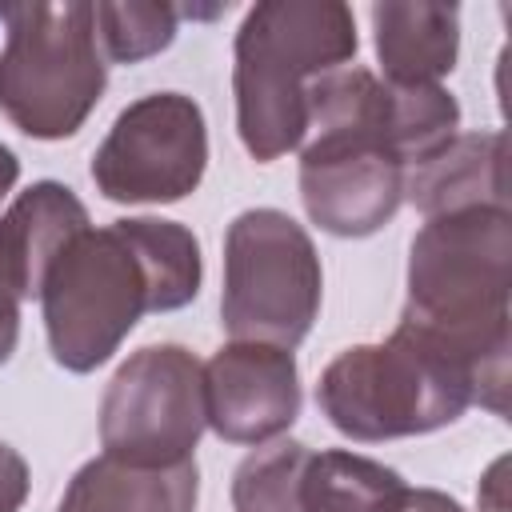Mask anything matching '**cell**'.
<instances>
[{
  "label": "cell",
  "instance_id": "cell-1",
  "mask_svg": "<svg viewBox=\"0 0 512 512\" xmlns=\"http://www.w3.org/2000/svg\"><path fill=\"white\" fill-rule=\"evenodd\" d=\"M508 208H464L428 216L408 248L404 324L456 352L476 376V404L508 412Z\"/></svg>",
  "mask_w": 512,
  "mask_h": 512
},
{
  "label": "cell",
  "instance_id": "cell-2",
  "mask_svg": "<svg viewBox=\"0 0 512 512\" xmlns=\"http://www.w3.org/2000/svg\"><path fill=\"white\" fill-rule=\"evenodd\" d=\"M404 176L408 168L396 156V88L356 64L320 76L300 144L308 220L344 240L372 236L404 204Z\"/></svg>",
  "mask_w": 512,
  "mask_h": 512
},
{
  "label": "cell",
  "instance_id": "cell-3",
  "mask_svg": "<svg viewBox=\"0 0 512 512\" xmlns=\"http://www.w3.org/2000/svg\"><path fill=\"white\" fill-rule=\"evenodd\" d=\"M356 16L340 0H264L236 32V132L252 160L272 164L304 144L312 84L356 56Z\"/></svg>",
  "mask_w": 512,
  "mask_h": 512
},
{
  "label": "cell",
  "instance_id": "cell-4",
  "mask_svg": "<svg viewBox=\"0 0 512 512\" xmlns=\"http://www.w3.org/2000/svg\"><path fill=\"white\" fill-rule=\"evenodd\" d=\"M316 404L340 436L360 444L424 436L476 404V376L440 340L400 320L388 340L344 348L320 372Z\"/></svg>",
  "mask_w": 512,
  "mask_h": 512
},
{
  "label": "cell",
  "instance_id": "cell-5",
  "mask_svg": "<svg viewBox=\"0 0 512 512\" xmlns=\"http://www.w3.org/2000/svg\"><path fill=\"white\" fill-rule=\"evenodd\" d=\"M4 28L0 112L32 140L76 136L108 84L92 4H20Z\"/></svg>",
  "mask_w": 512,
  "mask_h": 512
},
{
  "label": "cell",
  "instance_id": "cell-6",
  "mask_svg": "<svg viewBox=\"0 0 512 512\" xmlns=\"http://www.w3.org/2000/svg\"><path fill=\"white\" fill-rule=\"evenodd\" d=\"M40 312L52 360L68 372H96L144 312H156L148 268L120 220L80 228L40 280Z\"/></svg>",
  "mask_w": 512,
  "mask_h": 512
},
{
  "label": "cell",
  "instance_id": "cell-7",
  "mask_svg": "<svg viewBox=\"0 0 512 512\" xmlns=\"http://www.w3.org/2000/svg\"><path fill=\"white\" fill-rule=\"evenodd\" d=\"M324 272L312 236L280 208H248L224 236L220 324L232 340L296 348L320 312Z\"/></svg>",
  "mask_w": 512,
  "mask_h": 512
},
{
  "label": "cell",
  "instance_id": "cell-8",
  "mask_svg": "<svg viewBox=\"0 0 512 512\" xmlns=\"http://www.w3.org/2000/svg\"><path fill=\"white\" fill-rule=\"evenodd\" d=\"M208 428L204 364L184 344L136 348L104 388L100 448L128 464H184Z\"/></svg>",
  "mask_w": 512,
  "mask_h": 512
},
{
  "label": "cell",
  "instance_id": "cell-9",
  "mask_svg": "<svg viewBox=\"0 0 512 512\" xmlns=\"http://www.w3.org/2000/svg\"><path fill=\"white\" fill-rule=\"evenodd\" d=\"M204 168L208 124L184 92L132 100L92 156V180L116 204H176L200 188Z\"/></svg>",
  "mask_w": 512,
  "mask_h": 512
},
{
  "label": "cell",
  "instance_id": "cell-10",
  "mask_svg": "<svg viewBox=\"0 0 512 512\" xmlns=\"http://www.w3.org/2000/svg\"><path fill=\"white\" fill-rule=\"evenodd\" d=\"M204 416L228 444L280 440L300 416V372L292 348L228 340L204 360Z\"/></svg>",
  "mask_w": 512,
  "mask_h": 512
},
{
  "label": "cell",
  "instance_id": "cell-11",
  "mask_svg": "<svg viewBox=\"0 0 512 512\" xmlns=\"http://www.w3.org/2000/svg\"><path fill=\"white\" fill-rule=\"evenodd\" d=\"M508 140L504 132H456L436 156L404 176V200L420 216L464 208H508Z\"/></svg>",
  "mask_w": 512,
  "mask_h": 512
},
{
  "label": "cell",
  "instance_id": "cell-12",
  "mask_svg": "<svg viewBox=\"0 0 512 512\" xmlns=\"http://www.w3.org/2000/svg\"><path fill=\"white\" fill-rule=\"evenodd\" d=\"M196 496V460L152 468L100 452L76 468L56 512H196Z\"/></svg>",
  "mask_w": 512,
  "mask_h": 512
},
{
  "label": "cell",
  "instance_id": "cell-13",
  "mask_svg": "<svg viewBox=\"0 0 512 512\" xmlns=\"http://www.w3.org/2000/svg\"><path fill=\"white\" fill-rule=\"evenodd\" d=\"M376 56L388 84H440L460 56L456 4H372Z\"/></svg>",
  "mask_w": 512,
  "mask_h": 512
},
{
  "label": "cell",
  "instance_id": "cell-14",
  "mask_svg": "<svg viewBox=\"0 0 512 512\" xmlns=\"http://www.w3.org/2000/svg\"><path fill=\"white\" fill-rule=\"evenodd\" d=\"M80 228H88V208L56 180H40L12 200V208L0 216V248L12 260L24 296L40 292L48 264Z\"/></svg>",
  "mask_w": 512,
  "mask_h": 512
},
{
  "label": "cell",
  "instance_id": "cell-15",
  "mask_svg": "<svg viewBox=\"0 0 512 512\" xmlns=\"http://www.w3.org/2000/svg\"><path fill=\"white\" fill-rule=\"evenodd\" d=\"M404 492L408 484L396 468L348 448H328L308 456L300 512H396Z\"/></svg>",
  "mask_w": 512,
  "mask_h": 512
},
{
  "label": "cell",
  "instance_id": "cell-16",
  "mask_svg": "<svg viewBox=\"0 0 512 512\" xmlns=\"http://www.w3.org/2000/svg\"><path fill=\"white\" fill-rule=\"evenodd\" d=\"M120 224L132 236L140 260L148 268L156 312H176V308L192 304L200 292V276H204L200 240L184 224L160 220V216H132Z\"/></svg>",
  "mask_w": 512,
  "mask_h": 512
},
{
  "label": "cell",
  "instance_id": "cell-17",
  "mask_svg": "<svg viewBox=\"0 0 512 512\" xmlns=\"http://www.w3.org/2000/svg\"><path fill=\"white\" fill-rule=\"evenodd\" d=\"M312 448L300 440L256 444L232 472V512H300V480Z\"/></svg>",
  "mask_w": 512,
  "mask_h": 512
},
{
  "label": "cell",
  "instance_id": "cell-18",
  "mask_svg": "<svg viewBox=\"0 0 512 512\" xmlns=\"http://www.w3.org/2000/svg\"><path fill=\"white\" fill-rule=\"evenodd\" d=\"M92 24L104 60L112 64H140L164 52L180 32V8L172 4H92Z\"/></svg>",
  "mask_w": 512,
  "mask_h": 512
},
{
  "label": "cell",
  "instance_id": "cell-19",
  "mask_svg": "<svg viewBox=\"0 0 512 512\" xmlns=\"http://www.w3.org/2000/svg\"><path fill=\"white\" fill-rule=\"evenodd\" d=\"M24 288H20V276L12 268V260L4 256L0 248V364L12 360L16 352V340H20V304H24Z\"/></svg>",
  "mask_w": 512,
  "mask_h": 512
},
{
  "label": "cell",
  "instance_id": "cell-20",
  "mask_svg": "<svg viewBox=\"0 0 512 512\" xmlns=\"http://www.w3.org/2000/svg\"><path fill=\"white\" fill-rule=\"evenodd\" d=\"M28 496V460L0 440V512H20Z\"/></svg>",
  "mask_w": 512,
  "mask_h": 512
},
{
  "label": "cell",
  "instance_id": "cell-21",
  "mask_svg": "<svg viewBox=\"0 0 512 512\" xmlns=\"http://www.w3.org/2000/svg\"><path fill=\"white\" fill-rule=\"evenodd\" d=\"M396 512H464V504L440 488H408Z\"/></svg>",
  "mask_w": 512,
  "mask_h": 512
},
{
  "label": "cell",
  "instance_id": "cell-22",
  "mask_svg": "<svg viewBox=\"0 0 512 512\" xmlns=\"http://www.w3.org/2000/svg\"><path fill=\"white\" fill-rule=\"evenodd\" d=\"M480 512H508V500H504V460H496L488 468V476L480 480Z\"/></svg>",
  "mask_w": 512,
  "mask_h": 512
},
{
  "label": "cell",
  "instance_id": "cell-23",
  "mask_svg": "<svg viewBox=\"0 0 512 512\" xmlns=\"http://www.w3.org/2000/svg\"><path fill=\"white\" fill-rule=\"evenodd\" d=\"M16 180H20V160H16V152L8 144H0V200L16 188Z\"/></svg>",
  "mask_w": 512,
  "mask_h": 512
},
{
  "label": "cell",
  "instance_id": "cell-24",
  "mask_svg": "<svg viewBox=\"0 0 512 512\" xmlns=\"http://www.w3.org/2000/svg\"><path fill=\"white\" fill-rule=\"evenodd\" d=\"M0 20H4V12H0Z\"/></svg>",
  "mask_w": 512,
  "mask_h": 512
}]
</instances>
